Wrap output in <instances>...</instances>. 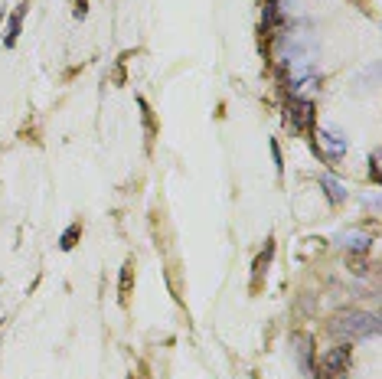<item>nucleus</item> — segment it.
<instances>
[{
  "mask_svg": "<svg viewBox=\"0 0 382 379\" xmlns=\"http://www.w3.org/2000/svg\"><path fill=\"white\" fill-rule=\"evenodd\" d=\"M291 124H294V131H304V134L314 131V105L307 102L304 95H297L291 102Z\"/></svg>",
  "mask_w": 382,
  "mask_h": 379,
  "instance_id": "obj_4",
  "label": "nucleus"
},
{
  "mask_svg": "<svg viewBox=\"0 0 382 379\" xmlns=\"http://www.w3.org/2000/svg\"><path fill=\"white\" fill-rule=\"evenodd\" d=\"M369 242H373V239L363 236V232H346V236H343V246L356 248V252H363V248H369Z\"/></svg>",
  "mask_w": 382,
  "mask_h": 379,
  "instance_id": "obj_11",
  "label": "nucleus"
},
{
  "mask_svg": "<svg viewBox=\"0 0 382 379\" xmlns=\"http://www.w3.org/2000/svg\"><path fill=\"white\" fill-rule=\"evenodd\" d=\"M311 134H317L314 147H317V154H320L327 164H340V161H343L346 138H343V131H340V128L327 124V128H317V131H311Z\"/></svg>",
  "mask_w": 382,
  "mask_h": 379,
  "instance_id": "obj_3",
  "label": "nucleus"
},
{
  "mask_svg": "<svg viewBox=\"0 0 382 379\" xmlns=\"http://www.w3.org/2000/svg\"><path fill=\"white\" fill-rule=\"evenodd\" d=\"M23 17H27V4H20V7L10 13V20H7V36H4V46H7V49L17 46L20 29H23Z\"/></svg>",
  "mask_w": 382,
  "mask_h": 379,
  "instance_id": "obj_5",
  "label": "nucleus"
},
{
  "mask_svg": "<svg viewBox=\"0 0 382 379\" xmlns=\"http://www.w3.org/2000/svg\"><path fill=\"white\" fill-rule=\"evenodd\" d=\"M350 363H353V347H350V343L327 347V353H320L317 373H320V379H346V373H350Z\"/></svg>",
  "mask_w": 382,
  "mask_h": 379,
  "instance_id": "obj_2",
  "label": "nucleus"
},
{
  "mask_svg": "<svg viewBox=\"0 0 382 379\" xmlns=\"http://www.w3.org/2000/svg\"><path fill=\"white\" fill-rule=\"evenodd\" d=\"M297 357H301V370L311 376V373H314V363H311V340H307V337L297 340Z\"/></svg>",
  "mask_w": 382,
  "mask_h": 379,
  "instance_id": "obj_9",
  "label": "nucleus"
},
{
  "mask_svg": "<svg viewBox=\"0 0 382 379\" xmlns=\"http://www.w3.org/2000/svg\"><path fill=\"white\" fill-rule=\"evenodd\" d=\"M131 284H134V262H125V268H121V284H118L121 301H128V298H131Z\"/></svg>",
  "mask_w": 382,
  "mask_h": 379,
  "instance_id": "obj_8",
  "label": "nucleus"
},
{
  "mask_svg": "<svg viewBox=\"0 0 382 379\" xmlns=\"http://www.w3.org/2000/svg\"><path fill=\"white\" fill-rule=\"evenodd\" d=\"M334 331L343 333V337H353V340H363V337H376L379 333V321L373 314H363V311H343L336 314Z\"/></svg>",
  "mask_w": 382,
  "mask_h": 379,
  "instance_id": "obj_1",
  "label": "nucleus"
},
{
  "mask_svg": "<svg viewBox=\"0 0 382 379\" xmlns=\"http://www.w3.org/2000/svg\"><path fill=\"white\" fill-rule=\"evenodd\" d=\"M271 255H275V242H268L265 246V252L255 258V275H252V284H258L261 281V275L268 272V262H271Z\"/></svg>",
  "mask_w": 382,
  "mask_h": 379,
  "instance_id": "obj_7",
  "label": "nucleus"
},
{
  "mask_svg": "<svg viewBox=\"0 0 382 379\" xmlns=\"http://www.w3.org/2000/svg\"><path fill=\"white\" fill-rule=\"evenodd\" d=\"M79 236H82V226H79V222H72V226H69L66 232H62V239H59V248H62V252H69V248H76Z\"/></svg>",
  "mask_w": 382,
  "mask_h": 379,
  "instance_id": "obj_10",
  "label": "nucleus"
},
{
  "mask_svg": "<svg viewBox=\"0 0 382 379\" xmlns=\"http://www.w3.org/2000/svg\"><path fill=\"white\" fill-rule=\"evenodd\" d=\"M76 17H86V0H76Z\"/></svg>",
  "mask_w": 382,
  "mask_h": 379,
  "instance_id": "obj_12",
  "label": "nucleus"
},
{
  "mask_svg": "<svg viewBox=\"0 0 382 379\" xmlns=\"http://www.w3.org/2000/svg\"><path fill=\"white\" fill-rule=\"evenodd\" d=\"M320 187H324V193L327 197H330V203H334V206H340V203H346V197H350V193H346V187L340 180H334V177H320Z\"/></svg>",
  "mask_w": 382,
  "mask_h": 379,
  "instance_id": "obj_6",
  "label": "nucleus"
}]
</instances>
